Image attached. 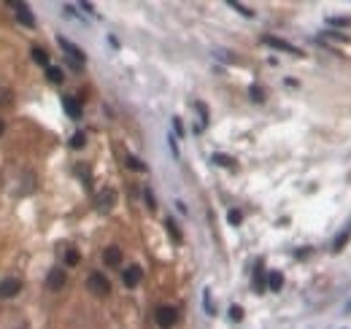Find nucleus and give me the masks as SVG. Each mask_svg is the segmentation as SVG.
I'll list each match as a JSON object with an SVG mask.
<instances>
[{
	"instance_id": "obj_1",
	"label": "nucleus",
	"mask_w": 351,
	"mask_h": 329,
	"mask_svg": "<svg viewBox=\"0 0 351 329\" xmlns=\"http://www.w3.org/2000/svg\"><path fill=\"white\" fill-rule=\"evenodd\" d=\"M87 289L92 294H100V297H106L108 292H111V284H108V278L103 273H92L87 278Z\"/></svg>"
},
{
	"instance_id": "obj_2",
	"label": "nucleus",
	"mask_w": 351,
	"mask_h": 329,
	"mask_svg": "<svg viewBox=\"0 0 351 329\" xmlns=\"http://www.w3.org/2000/svg\"><path fill=\"white\" fill-rule=\"evenodd\" d=\"M178 321V310L170 308V305H159L157 308V324L162 329H170Z\"/></svg>"
},
{
	"instance_id": "obj_3",
	"label": "nucleus",
	"mask_w": 351,
	"mask_h": 329,
	"mask_svg": "<svg viewBox=\"0 0 351 329\" xmlns=\"http://www.w3.org/2000/svg\"><path fill=\"white\" fill-rule=\"evenodd\" d=\"M8 5H11V8H16V22H19V25H25V27H36V16H33L30 5L16 3V0H11Z\"/></svg>"
},
{
	"instance_id": "obj_4",
	"label": "nucleus",
	"mask_w": 351,
	"mask_h": 329,
	"mask_svg": "<svg viewBox=\"0 0 351 329\" xmlns=\"http://www.w3.org/2000/svg\"><path fill=\"white\" fill-rule=\"evenodd\" d=\"M22 292V281L19 278H5L0 281V299H11Z\"/></svg>"
},
{
	"instance_id": "obj_5",
	"label": "nucleus",
	"mask_w": 351,
	"mask_h": 329,
	"mask_svg": "<svg viewBox=\"0 0 351 329\" xmlns=\"http://www.w3.org/2000/svg\"><path fill=\"white\" fill-rule=\"evenodd\" d=\"M95 203H97V211L108 213L114 205H117V192H114V189H103V192L95 197Z\"/></svg>"
},
{
	"instance_id": "obj_6",
	"label": "nucleus",
	"mask_w": 351,
	"mask_h": 329,
	"mask_svg": "<svg viewBox=\"0 0 351 329\" xmlns=\"http://www.w3.org/2000/svg\"><path fill=\"white\" fill-rule=\"evenodd\" d=\"M46 286H49L51 292H60V289L65 286V270H62V267H51L49 275H46Z\"/></svg>"
},
{
	"instance_id": "obj_7",
	"label": "nucleus",
	"mask_w": 351,
	"mask_h": 329,
	"mask_svg": "<svg viewBox=\"0 0 351 329\" xmlns=\"http://www.w3.org/2000/svg\"><path fill=\"white\" fill-rule=\"evenodd\" d=\"M262 43L265 46H273V49H281V51H286V54H300V49H297V46L286 43L284 38H275V36H265Z\"/></svg>"
},
{
	"instance_id": "obj_8",
	"label": "nucleus",
	"mask_w": 351,
	"mask_h": 329,
	"mask_svg": "<svg viewBox=\"0 0 351 329\" xmlns=\"http://www.w3.org/2000/svg\"><path fill=\"white\" fill-rule=\"evenodd\" d=\"M57 43L65 49V54H68V60H73V62H78V65H84V51L78 49V46H73L68 38H57Z\"/></svg>"
},
{
	"instance_id": "obj_9",
	"label": "nucleus",
	"mask_w": 351,
	"mask_h": 329,
	"mask_svg": "<svg viewBox=\"0 0 351 329\" xmlns=\"http://www.w3.org/2000/svg\"><path fill=\"white\" fill-rule=\"evenodd\" d=\"M141 278H143V270L138 267V264H130V267L122 273V281H124L127 289H135L138 284H141Z\"/></svg>"
},
{
	"instance_id": "obj_10",
	"label": "nucleus",
	"mask_w": 351,
	"mask_h": 329,
	"mask_svg": "<svg viewBox=\"0 0 351 329\" xmlns=\"http://www.w3.org/2000/svg\"><path fill=\"white\" fill-rule=\"evenodd\" d=\"M103 262H106L108 267H117V264H122V248L108 246L106 251H103Z\"/></svg>"
},
{
	"instance_id": "obj_11",
	"label": "nucleus",
	"mask_w": 351,
	"mask_h": 329,
	"mask_svg": "<svg viewBox=\"0 0 351 329\" xmlns=\"http://www.w3.org/2000/svg\"><path fill=\"white\" fill-rule=\"evenodd\" d=\"M62 106H65V113L71 119H81V103H78L76 97H71V95L62 97Z\"/></svg>"
},
{
	"instance_id": "obj_12",
	"label": "nucleus",
	"mask_w": 351,
	"mask_h": 329,
	"mask_svg": "<svg viewBox=\"0 0 351 329\" xmlns=\"http://www.w3.org/2000/svg\"><path fill=\"white\" fill-rule=\"evenodd\" d=\"M281 286H284V273H278V270L268 273V292H281Z\"/></svg>"
},
{
	"instance_id": "obj_13",
	"label": "nucleus",
	"mask_w": 351,
	"mask_h": 329,
	"mask_svg": "<svg viewBox=\"0 0 351 329\" xmlns=\"http://www.w3.org/2000/svg\"><path fill=\"white\" fill-rule=\"evenodd\" d=\"M254 289H257V294H265V289H268V278H265L262 264H257V270H254Z\"/></svg>"
},
{
	"instance_id": "obj_14",
	"label": "nucleus",
	"mask_w": 351,
	"mask_h": 329,
	"mask_svg": "<svg viewBox=\"0 0 351 329\" xmlns=\"http://www.w3.org/2000/svg\"><path fill=\"white\" fill-rule=\"evenodd\" d=\"M30 57H33V62H38V65L49 68V54H46L41 46H33V49H30Z\"/></svg>"
},
{
	"instance_id": "obj_15",
	"label": "nucleus",
	"mask_w": 351,
	"mask_h": 329,
	"mask_svg": "<svg viewBox=\"0 0 351 329\" xmlns=\"http://www.w3.org/2000/svg\"><path fill=\"white\" fill-rule=\"evenodd\" d=\"M46 78H49L51 84H62V81H65V73H62V68L49 65V68H46Z\"/></svg>"
},
{
	"instance_id": "obj_16",
	"label": "nucleus",
	"mask_w": 351,
	"mask_h": 329,
	"mask_svg": "<svg viewBox=\"0 0 351 329\" xmlns=\"http://www.w3.org/2000/svg\"><path fill=\"white\" fill-rule=\"evenodd\" d=\"M214 162L219 167H235V159L227 157V154H214Z\"/></svg>"
},
{
	"instance_id": "obj_17",
	"label": "nucleus",
	"mask_w": 351,
	"mask_h": 329,
	"mask_svg": "<svg viewBox=\"0 0 351 329\" xmlns=\"http://www.w3.org/2000/svg\"><path fill=\"white\" fill-rule=\"evenodd\" d=\"M165 227H168V232H170V238H173V243H181V232H178V227H176L173 219H168V221H165Z\"/></svg>"
},
{
	"instance_id": "obj_18",
	"label": "nucleus",
	"mask_w": 351,
	"mask_h": 329,
	"mask_svg": "<svg viewBox=\"0 0 351 329\" xmlns=\"http://www.w3.org/2000/svg\"><path fill=\"white\" fill-rule=\"evenodd\" d=\"M78 259H81V256H78L76 248H68V251H65V264H71V267H73V264H78Z\"/></svg>"
},
{
	"instance_id": "obj_19",
	"label": "nucleus",
	"mask_w": 351,
	"mask_h": 329,
	"mask_svg": "<svg viewBox=\"0 0 351 329\" xmlns=\"http://www.w3.org/2000/svg\"><path fill=\"white\" fill-rule=\"evenodd\" d=\"M127 167L130 170H146V165H143L138 157H132V154H127Z\"/></svg>"
},
{
	"instance_id": "obj_20",
	"label": "nucleus",
	"mask_w": 351,
	"mask_h": 329,
	"mask_svg": "<svg viewBox=\"0 0 351 329\" xmlns=\"http://www.w3.org/2000/svg\"><path fill=\"white\" fill-rule=\"evenodd\" d=\"M84 143H87V135H84V132H76V135L71 138V148H81Z\"/></svg>"
},
{
	"instance_id": "obj_21",
	"label": "nucleus",
	"mask_w": 351,
	"mask_h": 329,
	"mask_svg": "<svg viewBox=\"0 0 351 329\" xmlns=\"http://www.w3.org/2000/svg\"><path fill=\"white\" fill-rule=\"evenodd\" d=\"M230 5H233V8L238 11V14H243V16H254V11H251V8H246V5H240L238 0H230Z\"/></svg>"
},
{
	"instance_id": "obj_22",
	"label": "nucleus",
	"mask_w": 351,
	"mask_h": 329,
	"mask_svg": "<svg viewBox=\"0 0 351 329\" xmlns=\"http://www.w3.org/2000/svg\"><path fill=\"white\" fill-rule=\"evenodd\" d=\"M249 95H251V100H254V103H262V100H265V92H262V86H251V89H249Z\"/></svg>"
},
{
	"instance_id": "obj_23",
	"label": "nucleus",
	"mask_w": 351,
	"mask_h": 329,
	"mask_svg": "<svg viewBox=\"0 0 351 329\" xmlns=\"http://www.w3.org/2000/svg\"><path fill=\"white\" fill-rule=\"evenodd\" d=\"M203 302H205V313H208V316H214V302H211V294H208V289L203 292Z\"/></svg>"
},
{
	"instance_id": "obj_24",
	"label": "nucleus",
	"mask_w": 351,
	"mask_h": 329,
	"mask_svg": "<svg viewBox=\"0 0 351 329\" xmlns=\"http://www.w3.org/2000/svg\"><path fill=\"white\" fill-rule=\"evenodd\" d=\"M230 319L240 321V319H243V308H240V305H233V308H230Z\"/></svg>"
},
{
	"instance_id": "obj_25",
	"label": "nucleus",
	"mask_w": 351,
	"mask_h": 329,
	"mask_svg": "<svg viewBox=\"0 0 351 329\" xmlns=\"http://www.w3.org/2000/svg\"><path fill=\"white\" fill-rule=\"evenodd\" d=\"M227 221L230 224H240V221H243V213H240V211H230L227 213Z\"/></svg>"
},
{
	"instance_id": "obj_26",
	"label": "nucleus",
	"mask_w": 351,
	"mask_h": 329,
	"mask_svg": "<svg viewBox=\"0 0 351 329\" xmlns=\"http://www.w3.org/2000/svg\"><path fill=\"white\" fill-rule=\"evenodd\" d=\"M143 197H146V205H149V208H157V203H154V194H152V189H143Z\"/></svg>"
},
{
	"instance_id": "obj_27",
	"label": "nucleus",
	"mask_w": 351,
	"mask_h": 329,
	"mask_svg": "<svg viewBox=\"0 0 351 329\" xmlns=\"http://www.w3.org/2000/svg\"><path fill=\"white\" fill-rule=\"evenodd\" d=\"M346 240H349V232L346 235H338V238H335V251H341V248L346 246Z\"/></svg>"
},
{
	"instance_id": "obj_28",
	"label": "nucleus",
	"mask_w": 351,
	"mask_h": 329,
	"mask_svg": "<svg viewBox=\"0 0 351 329\" xmlns=\"http://www.w3.org/2000/svg\"><path fill=\"white\" fill-rule=\"evenodd\" d=\"M5 103H11V92L0 89V106H5Z\"/></svg>"
},
{
	"instance_id": "obj_29",
	"label": "nucleus",
	"mask_w": 351,
	"mask_h": 329,
	"mask_svg": "<svg viewBox=\"0 0 351 329\" xmlns=\"http://www.w3.org/2000/svg\"><path fill=\"white\" fill-rule=\"evenodd\" d=\"M330 25H341V27H349V25H351V19H338V16H335V19H330Z\"/></svg>"
},
{
	"instance_id": "obj_30",
	"label": "nucleus",
	"mask_w": 351,
	"mask_h": 329,
	"mask_svg": "<svg viewBox=\"0 0 351 329\" xmlns=\"http://www.w3.org/2000/svg\"><path fill=\"white\" fill-rule=\"evenodd\" d=\"M173 127H176L178 135H184V124H181V119H173Z\"/></svg>"
},
{
	"instance_id": "obj_31",
	"label": "nucleus",
	"mask_w": 351,
	"mask_h": 329,
	"mask_svg": "<svg viewBox=\"0 0 351 329\" xmlns=\"http://www.w3.org/2000/svg\"><path fill=\"white\" fill-rule=\"evenodd\" d=\"M3 130H5V124H3V122H0V135H3Z\"/></svg>"
},
{
	"instance_id": "obj_32",
	"label": "nucleus",
	"mask_w": 351,
	"mask_h": 329,
	"mask_svg": "<svg viewBox=\"0 0 351 329\" xmlns=\"http://www.w3.org/2000/svg\"><path fill=\"white\" fill-rule=\"evenodd\" d=\"M346 313H351V302H349V305H346Z\"/></svg>"
}]
</instances>
